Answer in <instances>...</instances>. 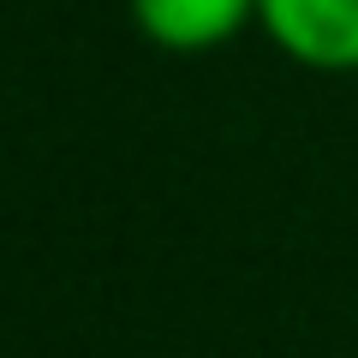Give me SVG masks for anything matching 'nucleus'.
I'll list each match as a JSON object with an SVG mask.
<instances>
[{
  "label": "nucleus",
  "mask_w": 358,
  "mask_h": 358,
  "mask_svg": "<svg viewBox=\"0 0 358 358\" xmlns=\"http://www.w3.org/2000/svg\"><path fill=\"white\" fill-rule=\"evenodd\" d=\"M263 0H131L138 30L167 54H203L257 24Z\"/></svg>",
  "instance_id": "2"
},
{
  "label": "nucleus",
  "mask_w": 358,
  "mask_h": 358,
  "mask_svg": "<svg viewBox=\"0 0 358 358\" xmlns=\"http://www.w3.org/2000/svg\"><path fill=\"white\" fill-rule=\"evenodd\" d=\"M257 24L310 72H358V0H263Z\"/></svg>",
  "instance_id": "1"
}]
</instances>
